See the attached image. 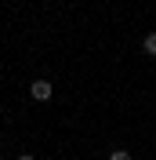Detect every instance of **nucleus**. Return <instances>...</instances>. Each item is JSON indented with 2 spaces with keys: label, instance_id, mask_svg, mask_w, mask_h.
<instances>
[{
  "label": "nucleus",
  "instance_id": "f257e3e1",
  "mask_svg": "<svg viewBox=\"0 0 156 160\" xmlns=\"http://www.w3.org/2000/svg\"><path fill=\"white\" fill-rule=\"evenodd\" d=\"M29 95H33L37 102H51L55 88H51V80H33V84H29Z\"/></svg>",
  "mask_w": 156,
  "mask_h": 160
},
{
  "label": "nucleus",
  "instance_id": "f03ea898",
  "mask_svg": "<svg viewBox=\"0 0 156 160\" xmlns=\"http://www.w3.org/2000/svg\"><path fill=\"white\" fill-rule=\"evenodd\" d=\"M142 48H145V55H156V33H149V37L142 40Z\"/></svg>",
  "mask_w": 156,
  "mask_h": 160
},
{
  "label": "nucleus",
  "instance_id": "7ed1b4c3",
  "mask_svg": "<svg viewBox=\"0 0 156 160\" xmlns=\"http://www.w3.org/2000/svg\"><path fill=\"white\" fill-rule=\"evenodd\" d=\"M109 160H131V153H127V149H113V153H109Z\"/></svg>",
  "mask_w": 156,
  "mask_h": 160
},
{
  "label": "nucleus",
  "instance_id": "20e7f679",
  "mask_svg": "<svg viewBox=\"0 0 156 160\" xmlns=\"http://www.w3.org/2000/svg\"><path fill=\"white\" fill-rule=\"evenodd\" d=\"M18 160H37V157H33V153H22V157H18Z\"/></svg>",
  "mask_w": 156,
  "mask_h": 160
}]
</instances>
